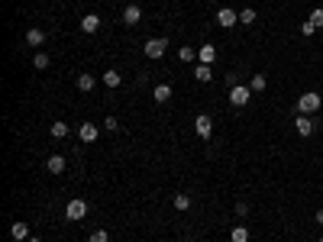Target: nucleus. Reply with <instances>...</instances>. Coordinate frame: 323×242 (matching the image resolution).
<instances>
[{
    "instance_id": "f257e3e1",
    "label": "nucleus",
    "mask_w": 323,
    "mask_h": 242,
    "mask_svg": "<svg viewBox=\"0 0 323 242\" xmlns=\"http://www.w3.org/2000/svg\"><path fill=\"white\" fill-rule=\"evenodd\" d=\"M320 103H323V97H320L317 91H307V94H301V97H298V110H301L304 116L317 113V110H320Z\"/></svg>"
},
{
    "instance_id": "f03ea898",
    "label": "nucleus",
    "mask_w": 323,
    "mask_h": 242,
    "mask_svg": "<svg viewBox=\"0 0 323 242\" xmlns=\"http://www.w3.org/2000/svg\"><path fill=\"white\" fill-rule=\"evenodd\" d=\"M226 97H230V103H233V107H246V103L252 100V87H249V84H233Z\"/></svg>"
},
{
    "instance_id": "7ed1b4c3",
    "label": "nucleus",
    "mask_w": 323,
    "mask_h": 242,
    "mask_svg": "<svg viewBox=\"0 0 323 242\" xmlns=\"http://www.w3.org/2000/svg\"><path fill=\"white\" fill-rule=\"evenodd\" d=\"M65 217L71 220V223L84 220V217H87V200H68V207H65Z\"/></svg>"
},
{
    "instance_id": "20e7f679",
    "label": "nucleus",
    "mask_w": 323,
    "mask_h": 242,
    "mask_svg": "<svg viewBox=\"0 0 323 242\" xmlns=\"http://www.w3.org/2000/svg\"><path fill=\"white\" fill-rule=\"evenodd\" d=\"M142 52H146V58H162V55L168 52V39H149V42L142 45Z\"/></svg>"
},
{
    "instance_id": "39448f33",
    "label": "nucleus",
    "mask_w": 323,
    "mask_h": 242,
    "mask_svg": "<svg viewBox=\"0 0 323 242\" xmlns=\"http://www.w3.org/2000/svg\"><path fill=\"white\" fill-rule=\"evenodd\" d=\"M217 23L223 26V29H233V26L239 23V13L230 10V6H220V10H217Z\"/></svg>"
},
{
    "instance_id": "423d86ee",
    "label": "nucleus",
    "mask_w": 323,
    "mask_h": 242,
    "mask_svg": "<svg viewBox=\"0 0 323 242\" xmlns=\"http://www.w3.org/2000/svg\"><path fill=\"white\" fill-rule=\"evenodd\" d=\"M194 133L201 136V139H210V133H214V120H210L207 113H201V116L194 120Z\"/></svg>"
},
{
    "instance_id": "0eeeda50",
    "label": "nucleus",
    "mask_w": 323,
    "mask_h": 242,
    "mask_svg": "<svg viewBox=\"0 0 323 242\" xmlns=\"http://www.w3.org/2000/svg\"><path fill=\"white\" fill-rule=\"evenodd\" d=\"M294 129H298V136H301V139H307V136H314V120L301 113L298 120H294Z\"/></svg>"
},
{
    "instance_id": "6e6552de",
    "label": "nucleus",
    "mask_w": 323,
    "mask_h": 242,
    "mask_svg": "<svg viewBox=\"0 0 323 242\" xmlns=\"http://www.w3.org/2000/svg\"><path fill=\"white\" fill-rule=\"evenodd\" d=\"M97 29H100V16H97V13H87V16H81V32L94 36Z\"/></svg>"
},
{
    "instance_id": "1a4fd4ad",
    "label": "nucleus",
    "mask_w": 323,
    "mask_h": 242,
    "mask_svg": "<svg viewBox=\"0 0 323 242\" xmlns=\"http://www.w3.org/2000/svg\"><path fill=\"white\" fill-rule=\"evenodd\" d=\"M139 19H142V6H136V3L123 6V23H126V26H136Z\"/></svg>"
},
{
    "instance_id": "9d476101",
    "label": "nucleus",
    "mask_w": 323,
    "mask_h": 242,
    "mask_svg": "<svg viewBox=\"0 0 323 242\" xmlns=\"http://www.w3.org/2000/svg\"><path fill=\"white\" fill-rule=\"evenodd\" d=\"M97 123H81V129H78V136H81V142H97Z\"/></svg>"
},
{
    "instance_id": "9b49d317",
    "label": "nucleus",
    "mask_w": 323,
    "mask_h": 242,
    "mask_svg": "<svg viewBox=\"0 0 323 242\" xmlns=\"http://www.w3.org/2000/svg\"><path fill=\"white\" fill-rule=\"evenodd\" d=\"M65 168H68V162L61 155H52L49 162H45V171H49V175H65Z\"/></svg>"
},
{
    "instance_id": "f8f14e48",
    "label": "nucleus",
    "mask_w": 323,
    "mask_h": 242,
    "mask_svg": "<svg viewBox=\"0 0 323 242\" xmlns=\"http://www.w3.org/2000/svg\"><path fill=\"white\" fill-rule=\"evenodd\" d=\"M197 58H201V65H214L217 61V45H201L197 48Z\"/></svg>"
},
{
    "instance_id": "ddd939ff",
    "label": "nucleus",
    "mask_w": 323,
    "mask_h": 242,
    "mask_svg": "<svg viewBox=\"0 0 323 242\" xmlns=\"http://www.w3.org/2000/svg\"><path fill=\"white\" fill-rule=\"evenodd\" d=\"M152 100H155V103H168V100H171V84H155Z\"/></svg>"
},
{
    "instance_id": "4468645a",
    "label": "nucleus",
    "mask_w": 323,
    "mask_h": 242,
    "mask_svg": "<svg viewBox=\"0 0 323 242\" xmlns=\"http://www.w3.org/2000/svg\"><path fill=\"white\" fill-rule=\"evenodd\" d=\"M210 78H214V68H210V65H197L194 68V81H197V84H207Z\"/></svg>"
},
{
    "instance_id": "2eb2a0df",
    "label": "nucleus",
    "mask_w": 323,
    "mask_h": 242,
    "mask_svg": "<svg viewBox=\"0 0 323 242\" xmlns=\"http://www.w3.org/2000/svg\"><path fill=\"white\" fill-rule=\"evenodd\" d=\"M10 236L16 242H26V239H29V226H26V223H13L10 226Z\"/></svg>"
},
{
    "instance_id": "dca6fc26",
    "label": "nucleus",
    "mask_w": 323,
    "mask_h": 242,
    "mask_svg": "<svg viewBox=\"0 0 323 242\" xmlns=\"http://www.w3.org/2000/svg\"><path fill=\"white\" fill-rule=\"evenodd\" d=\"M104 84L107 87H120L123 84V74L116 71V68H107V71H104Z\"/></svg>"
},
{
    "instance_id": "f3484780",
    "label": "nucleus",
    "mask_w": 323,
    "mask_h": 242,
    "mask_svg": "<svg viewBox=\"0 0 323 242\" xmlns=\"http://www.w3.org/2000/svg\"><path fill=\"white\" fill-rule=\"evenodd\" d=\"M49 133L55 136V139H65V136L71 133V126H68V123H61V120H55L52 126H49Z\"/></svg>"
},
{
    "instance_id": "a211bd4d",
    "label": "nucleus",
    "mask_w": 323,
    "mask_h": 242,
    "mask_svg": "<svg viewBox=\"0 0 323 242\" xmlns=\"http://www.w3.org/2000/svg\"><path fill=\"white\" fill-rule=\"evenodd\" d=\"M94 87H97L94 74H78V91H94Z\"/></svg>"
},
{
    "instance_id": "6ab92c4d",
    "label": "nucleus",
    "mask_w": 323,
    "mask_h": 242,
    "mask_svg": "<svg viewBox=\"0 0 323 242\" xmlns=\"http://www.w3.org/2000/svg\"><path fill=\"white\" fill-rule=\"evenodd\" d=\"M249 87H252V91H256V94H262V91H265V87H269V78H265V74H252V81H249Z\"/></svg>"
},
{
    "instance_id": "aec40b11",
    "label": "nucleus",
    "mask_w": 323,
    "mask_h": 242,
    "mask_svg": "<svg viewBox=\"0 0 323 242\" xmlns=\"http://www.w3.org/2000/svg\"><path fill=\"white\" fill-rule=\"evenodd\" d=\"M45 42V32L42 29H29L26 32V45H42Z\"/></svg>"
},
{
    "instance_id": "412c9836",
    "label": "nucleus",
    "mask_w": 323,
    "mask_h": 242,
    "mask_svg": "<svg viewBox=\"0 0 323 242\" xmlns=\"http://www.w3.org/2000/svg\"><path fill=\"white\" fill-rule=\"evenodd\" d=\"M178 58H181V61H194L197 58V48L194 45H181V48H178Z\"/></svg>"
},
{
    "instance_id": "4be33fe9",
    "label": "nucleus",
    "mask_w": 323,
    "mask_h": 242,
    "mask_svg": "<svg viewBox=\"0 0 323 242\" xmlns=\"http://www.w3.org/2000/svg\"><path fill=\"white\" fill-rule=\"evenodd\" d=\"M32 65L39 68V71H45V68L52 65V58H49V52H36V58H32Z\"/></svg>"
},
{
    "instance_id": "5701e85b",
    "label": "nucleus",
    "mask_w": 323,
    "mask_h": 242,
    "mask_svg": "<svg viewBox=\"0 0 323 242\" xmlns=\"http://www.w3.org/2000/svg\"><path fill=\"white\" fill-rule=\"evenodd\" d=\"M230 239L233 242H249V230H246V226H236V230L230 233Z\"/></svg>"
},
{
    "instance_id": "b1692460",
    "label": "nucleus",
    "mask_w": 323,
    "mask_h": 242,
    "mask_svg": "<svg viewBox=\"0 0 323 242\" xmlns=\"http://www.w3.org/2000/svg\"><path fill=\"white\" fill-rule=\"evenodd\" d=\"M239 23H243V26H252V23H256V10H252V6H246V10L239 13Z\"/></svg>"
},
{
    "instance_id": "393cba45",
    "label": "nucleus",
    "mask_w": 323,
    "mask_h": 242,
    "mask_svg": "<svg viewBox=\"0 0 323 242\" xmlns=\"http://www.w3.org/2000/svg\"><path fill=\"white\" fill-rule=\"evenodd\" d=\"M171 204H175V210H188V207H191V197H188V194H175V200H171Z\"/></svg>"
},
{
    "instance_id": "a878e982",
    "label": "nucleus",
    "mask_w": 323,
    "mask_h": 242,
    "mask_svg": "<svg viewBox=\"0 0 323 242\" xmlns=\"http://www.w3.org/2000/svg\"><path fill=\"white\" fill-rule=\"evenodd\" d=\"M314 32H317V26H314L311 19H304V23H301V36H314Z\"/></svg>"
},
{
    "instance_id": "bb28decb",
    "label": "nucleus",
    "mask_w": 323,
    "mask_h": 242,
    "mask_svg": "<svg viewBox=\"0 0 323 242\" xmlns=\"http://www.w3.org/2000/svg\"><path fill=\"white\" fill-rule=\"evenodd\" d=\"M311 23L317 26V29H320V26H323V6H317V10L311 13Z\"/></svg>"
},
{
    "instance_id": "cd10ccee",
    "label": "nucleus",
    "mask_w": 323,
    "mask_h": 242,
    "mask_svg": "<svg viewBox=\"0 0 323 242\" xmlns=\"http://www.w3.org/2000/svg\"><path fill=\"white\" fill-rule=\"evenodd\" d=\"M104 129H110V133H116V129H120V120H116V116H107V120H104Z\"/></svg>"
},
{
    "instance_id": "c85d7f7f",
    "label": "nucleus",
    "mask_w": 323,
    "mask_h": 242,
    "mask_svg": "<svg viewBox=\"0 0 323 242\" xmlns=\"http://www.w3.org/2000/svg\"><path fill=\"white\" fill-rule=\"evenodd\" d=\"M91 242H107V230H94L91 233Z\"/></svg>"
},
{
    "instance_id": "c756f323",
    "label": "nucleus",
    "mask_w": 323,
    "mask_h": 242,
    "mask_svg": "<svg viewBox=\"0 0 323 242\" xmlns=\"http://www.w3.org/2000/svg\"><path fill=\"white\" fill-rule=\"evenodd\" d=\"M236 213H239V217H249V204H246V200H239V204H236Z\"/></svg>"
},
{
    "instance_id": "7c9ffc66",
    "label": "nucleus",
    "mask_w": 323,
    "mask_h": 242,
    "mask_svg": "<svg viewBox=\"0 0 323 242\" xmlns=\"http://www.w3.org/2000/svg\"><path fill=\"white\" fill-rule=\"evenodd\" d=\"M317 223H320V226H323V210H317Z\"/></svg>"
},
{
    "instance_id": "2f4dec72",
    "label": "nucleus",
    "mask_w": 323,
    "mask_h": 242,
    "mask_svg": "<svg viewBox=\"0 0 323 242\" xmlns=\"http://www.w3.org/2000/svg\"><path fill=\"white\" fill-rule=\"evenodd\" d=\"M26 242H42V239H39V236H29V239H26Z\"/></svg>"
},
{
    "instance_id": "473e14b6",
    "label": "nucleus",
    "mask_w": 323,
    "mask_h": 242,
    "mask_svg": "<svg viewBox=\"0 0 323 242\" xmlns=\"http://www.w3.org/2000/svg\"><path fill=\"white\" fill-rule=\"evenodd\" d=\"M320 242H323V236H320Z\"/></svg>"
}]
</instances>
